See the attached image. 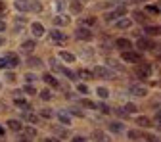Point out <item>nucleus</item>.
Here are the masks:
<instances>
[{
	"label": "nucleus",
	"instance_id": "1a4fd4ad",
	"mask_svg": "<svg viewBox=\"0 0 161 142\" xmlns=\"http://www.w3.org/2000/svg\"><path fill=\"white\" fill-rule=\"evenodd\" d=\"M136 73H138V77H140V79H148V77H152V73H153V67H152V64H148V62H142V64L138 65Z\"/></svg>",
	"mask_w": 161,
	"mask_h": 142
},
{
	"label": "nucleus",
	"instance_id": "c85d7f7f",
	"mask_svg": "<svg viewBox=\"0 0 161 142\" xmlns=\"http://www.w3.org/2000/svg\"><path fill=\"white\" fill-rule=\"evenodd\" d=\"M14 104H15L17 108H21V110H31V104L27 102L23 96H15V98H14Z\"/></svg>",
	"mask_w": 161,
	"mask_h": 142
},
{
	"label": "nucleus",
	"instance_id": "ea45409f",
	"mask_svg": "<svg viewBox=\"0 0 161 142\" xmlns=\"http://www.w3.org/2000/svg\"><path fill=\"white\" fill-rule=\"evenodd\" d=\"M38 94H40V98H42L44 102H50V100L54 98V94H52V90H50V88H44V90H40Z\"/></svg>",
	"mask_w": 161,
	"mask_h": 142
},
{
	"label": "nucleus",
	"instance_id": "c756f323",
	"mask_svg": "<svg viewBox=\"0 0 161 142\" xmlns=\"http://www.w3.org/2000/svg\"><path fill=\"white\" fill-rule=\"evenodd\" d=\"M98 23V17H94V15H86V17H83V19H80V25H83V27H94Z\"/></svg>",
	"mask_w": 161,
	"mask_h": 142
},
{
	"label": "nucleus",
	"instance_id": "e433bc0d",
	"mask_svg": "<svg viewBox=\"0 0 161 142\" xmlns=\"http://www.w3.org/2000/svg\"><path fill=\"white\" fill-rule=\"evenodd\" d=\"M59 73H62V75H65L69 81H77V79H79V77H77V73H73L69 67H62V71H59Z\"/></svg>",
	"mask_w": 161,
	"mask_h": 142
},
{
	"label": "nucleus",
	"instance_id": "8fccbe9b",
	"mask_svg": "<svg viewBox=\"0 0 161 142\" xmlns=\"http://www.w3.org/2000/svg\"><path fill=\"white\" fill-rule=\"evenodd\" d=\"M69 113H73V115H77V117H85V110L83 108H71V110H67Z\"/></svg>",
	"mask_w": 161,
	"mask_h": 142
},
{
	"label": "nucleus",
	"instance_id": "aec40b11",
	"mask_svg": "<svg viewBox=\"0 0 161 142\" xmlns=\"http://www.w3.org/2000/svg\"><path fill=\"white\" fill-rule=\"evenodd\" d=\"M14 8H15L17 12L27 14V12H31V0H15V2H14Z\"/></svg>",
	"mask_w": 161,
	"mask_h": 142
},
{
	"label": "nucleus",
	"instance_id": "bb28decb",
	"mask_svg": "<svg viewBox=\"0 0 161 142\" xmlns=\"http://www.w3.org/2000/svg\"><path fill=\"white\" fill-rule=\"evenodd\" d=\"M83 8H85L83 0H71V2H69V10H71V14H80V12H83Z\"/></svg>",
	"mask_w": 161,
	"mask_h": 142
},
{
	"label": "nucleus",
	"instance_id": "09e8293b",
	"mask_svg": "<svg viewBox=\"0 0 161 142\" xmlns=\"http://www.w3.org/2000/svg\"><path fill=\"white\" fill-rule=\"evenodd\" d=\"M108 64H109V65H108L109 69H117V71H123V67L119 65V62H117V60H108Z\"/></svg>",
	"mask_w": 161,
	"mask_h": 142
},
{
	"label": "nucleus",
	"instance_id": "c03bdc74",
	"mask_svg": "<svg viewBox=\"0 0 161 142\" xmlns=\"http://www.w3.org/2000/svg\"><path fill=\"white\" fill-rule=\"evenodd\" d=\"M48 64H50V69H52V71H62V67H64L56 58H50V62H48Z\"/></svg>",
	"mask_w": 161,
	"mask_h": 142
},
{
	"label": "nucleus",
	"instance_id": "2f4dec72",
	"mask_svg": "<svg viewBox=\"0 0 161 142\" xmlns=\"http://www.w3.org/2000/svg\"><path fill=\"white\" fill-rule=\"evenodd\" d=\"M123 111H125L127 115H136V113H138V106L132 104V102H127V104L123 106Z\"/></svg>",
	"mask_w": 161,
	"mask_h": 142
},
{
	"label": "nucleus",
	"instance_id": "bf43d9fd",
	"mask_svg": "<svg viewBox=\"0 0 161 142\" xmlns=\"http://www.w3.org/2000/svg\"><path fill=\"white\" fill-rule=\"evenodd\" d=\"M15 142H31V138H27V136H19Z\"/></svg>",
	"mask_w": 161,
	"mask_h": 142
},
{
	"label": "nucleus",
	"instance_id": "f03ea898",
	"mask_svg": "<svg viewBox=\"0 0 161 142\" xmlns=\"http://www.w3.org/2000/svg\"><path fill=\"white\" fill-rule=\"evenodd\" d=\"M121 17H127V4H119L117 8L106 12L104 14V21L106 23H115L117 19H121Z\"/></svg>",
	"mask_w": 161,
	"mask_h": 142
},
{
	"label": "nucleus",
	"instance_id": "a18cd8bd",
	"mask_svg": "<svg viewBox=\"0 0 161 142\" xmlns=\"http://www.w3.org/2000/svg\"><path fill=\"white\" fill-rule=\"evenodd\" d=\"M77 92L86 96V94L90 92V88H88V85H86V83H77Z\"/></svg>",
	"mask_w": 161,
	"mask_h": 142
},
{
	"label": "nucleus",
	"instance_id": "ddd939ff",
	"mask_svg": "<svg viewBox=\"0 0 161 142\" xmlns=\"http://www.w3.org/2000/svg\"><path fill=\"white\" fill-rule=\"evenodd\" d=\"M132 17H121V19H117V21L113 23V29H119V31H127V29H130L132 27Z\"/></svg>",
	"mask_w": 161,
	"mask_h": 142
},
{
	"label": "nucleus",
	"instance_id": "052dcab7",
	"mask_svg": "<svg viewBox=\"0 0 161 142\" xmlns=\"http://www.w3.org/2000/svg\"><path fill=\"white\" fill-rule=\"evenodd\" d=\"M155 121H157V125H161V111H155Z\"/></svg>",
	"mask_w": 161,
	"mask_h": 142
},
{
	"label": "nucleus",
	"instance_id": "423d86ee",
	"mask_svg": "<svg viewBox=\"0 0 161 142\" xmlns=\"http://www.w3.org/2000/svg\"><path fill=\"white\" fill-rule=\"evenodd\" d=\"M92 73H94V77H100V79H113L115 77L113 69H109L108 65H94Z\"/></svg>",
	"mask_w": 161,
	"mask_h": 142
},
{
	"label": "nucleus",
	"instance_id": "f704fd0d",
	"mask_svg": "<svg viewBox=\"0 0 161 142\" xmlns=\"http://www.w3.org/2000/svg\"><path fill=\"white\" fill-rule=\"evenodd\" d=\"M96 110H100V113H104V115H109L113 113V110L106 104V102H96Z\"/></svg>",
	"mask_w": 161,
	"mask_h": 142
},
{
	"label": "nucleus",
	"instance_id": "0e129e2a",
	"mask_svg": "<svg viewBox=\"0 0 161 142\" xmlns=\"http://www.w3.org/2000/svg\"><path fill=\"white\" fill-rule=\"evenodd\" d=\"M0 136H4V129H2V125H0Z\"/></svg>",
	"mask_w": 161,
	"mask_h": 142
},
{
	"label": "nucleus",
	"instance_id": "2eb2a0df",
	"mask_svg": "<svg viewBox=\"0 0 161 142\" xmlns=\"http://www.w3.org/2000/svg\"><path fill=\"white\" fill-rule=\"evenodd\" d=\"M109 131H111V134H123L125 133V123L123 121H119V119H115V121H109Z\"/></svg>",
	"mask_w": 161,
	"mask_h": 142
},
{
	"label": "nucleus",
	"instance_id": "680f3d73",
	"mask_svg": "<svg viewBox=\"0 0 161 142\" xmlns=\"http://www.w3.org/2000/svg\"><path fill=\"white\" fill-rule=\"evenodd\" d=\"M4 12H6V8H4V2L0 0V14H4Z\"/></svg>",
	"mask_w": 161,
	"mask_h": 142
},
{
	"label": "nucleus",
	"instance_id": "b1692460",
	"mask_svg": "<svg viewBox=\"0 0 161 142\" xmlns=\"http://www.w3.org/2000/svg\"><path fill=\"white\" fill-rule=\"evenodd\" d=\"M134 121H136L138 127H144V129H150V127H152V119L146 117V115H136Z\"/></svg>",
	"mask_w": 161,
	"mask_h": 142
},
{
	"label": "nucleus",
	"instance_id": "393cba45",
	"mask_svg": "<svg viewBox=\"0 0 161 142\" xmlns=\"http://www.w3.org/2000/svg\"><path fill=\"white\" fill-rule=\"evenodd\" d=\"M27 65L31 69H40V67H42V60H40L38 56H29L27 58Z\"/></svg>",
	"mask_w": 161,
	"mask_h": 142
},
{
	"label": "nucleus",
	"instance_id": "13d9d810",
	"mask_svg": "<svg viewBox=\"0 0 161 142\" xmlns=\"http://www.w3.org/2000/svg\"><path fill=\"white\" fill-rule=\"evenodd\" d=\"M6 31V21L4 19H0V33H4Z\"/></svg>",
	"mask_w": 161,
	"mask_h": 142
},
{
	"label": "nucleus",
	"instance_id": "864d4df0",
	"mask_svg": "<svg viewBox=\"0 0 161 142\" xmlns=\"http://www.w3.org/2000/svg\"><path fill=\"white\" fill-rule=\"evenodd\" d=\"M23 131H25L27 138H29V136H36V129H31V127H27V129H23Z\"/></svg>",
	"mask_w": 161,
	"mask_h": 142
},
{
	"label": "nucleus",
	"instance_id": "412c9836",
	"mask_svg": "<svg viewBox=\"0 0 161 142\" xmlns=\"http://www.w3.org/2000/svg\"><path fill=\"white\" fill-rule=\"evenodd\" d=\"M56 117L62 121V125H65V127H71V113L69 111H65V110H59V111H56Z\"/></svg>",
	"mask_w": 161,
	"mask_h": 142
},
{
	"label": "nucleus",
	"instance_id": "6e6d98bb",
	"mask_svg": "<svg viewBox=\"0 0 161 142\" xmlns=\"http://www.w3.org/2000/svg\"><path fill=\"white\" fill-rule=\"evenodd\" d=\"M15 23H27V17L25 15H17L15 17Z\"/></svg>",
	"mask_w": 161,
	"mask_h": 142
},
{
	"label": "nucleus",
	"instance_id": "7c9ffc66",
	"mask_svg": "<svg viewBox=\"0 0 161 142\" xmlns=\"http://www.w3.org/2000/svg\"><path fill=\"white\" fill-rule=\"evenodd\" d=\"M127 138H129V140H132V142L142 140V131H138V129H130V131H127Z\"/></svg>",
	"mask_w": 161,
	"mask_h": 142
},
{
	"label": "nucleus",
	"instance_id": "49530a36",
	"mask_svg": "<svg viewBox=\"0 0 161 142\" xmlns=\"http://www.w3.org/2000/svg\"><path fill=\"white\" fill-rule=\"evenodd\" d=\"M54 131L58 133L59 138H69V129H59V127H54Z\"/></svg>",
	"mask_w": 161,
	"mask_h": 142
},
{
	"label": "nucleus",
	"instance_id": "72a5a7b5",
	"mask_svg": "<svg viewBox=\"0 0 161 142\" xmlns=\"http://www.w3.org/2000/svg\"><path fill=\"white\" fill-rule=\"evenodd\" d=\"M96 94L102 98V100H108V98L111 96V92H109V88H108V87H96Z\"/></svg>",
	"mask_w": 161,
	"mask_h": 142
},
{
	"label": "nucleus",
	"instance_id": "f257e3e1",
	"mask_svg": "<svg viewBox=\"0 0 161 142\" xmlns=\"http://www.w3.org/2000/svg\"><path fill=\"white\" fill-rule=\"evenodd\" d=\"M121 62L125 64H130V65H138L144 62V52L140 50H127V52H121Z\"/></svg>",
	"mask_w": 161,
	"mask_h": 142
},
{
	"label": "nucleus",
	"instance_id": "9d476101",
	"mask_svg": "<svg viewBox=\"0 0 161 142\" xmlns=\"http://www.w3.org/2000/svg\"><path fill=\"white\" fill-rule=\"evenodd\" d=\"M90 138H92V142H111V136L106 131H102V129H94Z\"/></svg>",
	"mask_w": 161,
	"mask_h": 142
},
{
	"label": "nucleus",
	"instance_id": "4d7b16f0",
	"mask_svg": "<svg viewBox=\"0 0 161 142\" xmlns=\"http://www.w3.org/2000/svg\"><path fill=\"white\" fill-rule=\"evenodd\" d=\"M42 142H59V138H56V136H46Z\"/></svg>",
	"mask_w": 161,
	"mask_h": 142
},
{
	"label": "nucleus",
	"instance_id": "a878e982",
	"mask_svg": "<svg viewBox=\"0 0 161 142\" xmlns=\"http://www.w3.org/2000/svg\"><path fill=\"white\" fill-rule=\"evenodd\" d=\"M19 48L31 54V52L36 48V38H29V40H23V43H21V46H19Z\"/></svg>",
	"mask_w": 161,
	"mask_h": 142
},
{
	"label": "nucleus",
	"instance_id": "dca6fc26",
	"mask_svg": "<svg viewBox=\"0 0 161 142\" xmlns=\"http://www.w3.org/2000/svg\"><path fill=\"white\" fill-rule=\"evenodd\" d=\"M52 23H54V27H56V29L65 27V25L69 23V15H65V14H56V15H54V19H52Z\"/></svg>",
	"mask_w": 161,
	"mask_h": 142
},
{
	"label": "nucleus",
	"instance_id": "774afa93",
	"mask_svg": "<svg viewBox=\"0 0 161 142\" xmlns=\"http://www.w3.org/2000/svg\"><path fill=\"white\" fill-rule=\"evenodd\" d=\"M83 2H86V0H83Z\"/></svg>",
	"mask_w": 161,
	"mask_h": 142
},
{
	"label": "nucleus",
	"instance_id": "a19ab883",
	"mask_svg": "<svg viewBox=\"0 0 161 142\" xmlns=\"http://www.w3.org/2000/svg\"><path fill=\"white\" fill-rule=\"evenodd\" d=\"M144 12H146V14H155V15H159V14H161V8H159V6L146 4V6H144Z\"/></svg>",
	"mask_w": 161,
	"mask_h": 142
},
{
	"label": "nucleus",
	"instance_id": "6ab92c4d",
	"mask_svg": "<svg viewBox=\"0 0 161 142\" xmlns=\"http://www.w3.org/2000/svg\"><path fill=\"white\" fill-rule=\"evenodd\" d=\"M6 125H8V129L10 131H14V133H21L23 131V123H21V119H8L6 121Z\"/></svg>",
	"mask_w": 161,
	"mask_h": 142
},
{
	"label": "nucleus",
	"instance_id": "58836bf2",
	"mask_svg": "<svg viewBox=\"0 0 161 142\" xmlns=\"http://www.w3.org/2000/svg\"><path fill=\"white\" fill-rule=\"evenodd\" d=\"M44 8H42V2H38V0H31V12L35 14H40Z\"/></svg>",
	"mask_w": 161,
	"mask_h": 142
},
{
	"label": "nucleus",
	"instance_id": "6e6552de",
	"mask_svg": "<svg viewBox=\"0 0 161 142\" xmlns=\"http://www.w3.org/2000/svg\"><path fill=\"white\" fill-rule=\"evenodd\" d=\"M4 60L8 62L10 69H17L19 65H21V60H19V56L15 52H4Z\"/></svg>",
	"mask_w": 161,
	"mask_h": 142
},
{
	"label": "nucleus",
	"instance_id": "4be33fe9",
	"mask_svg": "<svg viewBox=\"0 0 161 142\" xmlns=\"http://www.w3.org/2000/svg\"><path fill=\"white\" fill-rule=\"evenodd\" d=\"M50 38L54 40V43H65V40H67V35H64L62 31H59V29H50Z\"/></svg>",
	"mask_w": 161,
	"mask_h": 142
},
{
	"label": "nucleus",
	"instance_id": "20e7f679",
	"mask_svg": "<svg viewBox=\"0 0 161 142\" xmlns=\"http://www.w3.org/2000/svg\"><path fill=\"white\" fill-rule=\"evenodd\" d=\"M157 44H155V40H152L150 37H140L136 40V50L140 52H148V50H155Z\"/></svg>",
	"mask_w": 161,
	"mask_h": 142
},
{
	"label": "nucleus",
	"instance_id": "4468645a",
	"mask_svg": "<svg viewBox=\"0 0 161 142\" xmlns=\"http://www.w3.org/2000/svg\"><path fill=\"white\" fill-rule=\"evenodd\" d=\"M29 29H31V33H33L35 38H40V37L46 35V29H44V25L40 23V21H33V23L29 25Z\"/></svg>",
	"mask_w": 161,
	"mask_h": 142
},
{
	"label": "nucleus",
	"instance_id": "338daca9",
	"mask_svg": "<svg viewBox=\"0 0 161 142\" xmlns=\"http://www.w3.org/2000/svg\"><path fill=\"white\" fill-rule=\"evenodd\" d=\"M0 88H2V85H0Z\"/></svg>",
	"mask_w": 161,
	"mask_h": 142
},
{
	"label": "nucleus",
	"instance_id": "e2e57ef3",
	"mask_svg": "<svg viewBox=\"0 0 161 142\" xmlns=\"http://www.w3.org/2000/svg\"><path fill=\"white\" fill-rule=\"evenodd\" d=\"M4 44H6V38H4L2 35H0V46H4Z\"/></svg>",
	"mask_w": 161,
	"mask_h": 142
},
{
	"label": "nucleus",
	"instance_id": "7ed1b4c3",
	"mask_svg": "<svg viewBox=\"0 0 161 142\" xmlns=\"http://www.w3.org/2000/svg\"><path fill=\"white\" fill-rule=\"evenodd\" d=\"M129 94H130L132 98H146V96L150 94V88H148L146 85H142V83H132V85L129 87Z\"/></svg>",
	"mask_w": 161,
	"mask_h": 142
},
{
	"label": "nucleus",
	"instance_id": "79ce46f5",
	"mask_svg": "<svg viewBox=\"0 0 161 142\" xmlns=\"http://www.w3.org/2000/svg\"><path fill=\"white\" fill-rule=\"evenodd\" d=\"M21 92H25V94H29V96H35L36 94V87L35 85H23V88H21Z\"/></svg>",
	"mask_w": 161,
	"mask_h": 142
},
{
	"label": "nucleus",
	"instance_id": "9b49d317",
	"mask_svg": "<svg viewBox=\"0 0 161 142\" xmlns=\"http://www.w3.org/2000/svg\"><path fill=\"white\" fill-rule=\"evenodd\" d=\"M40 79H42L48 87H52V88H59V87H62V83H59V81L56 79V75H54V73H48V71H46V73L40 75Z\"/></svg>",
	"mask_w": 161,
	"mask_h": 142
},
{
	"label": "nucleus",
	"instance_id": "f3484780",
	"mask_svg": "<svg viewBox=\"0 0 161 142\" xmlns=\"http://www.w3.org/2000/svg\"><path fill=\"white\" fill-rule=\"evenodd\" d=\"M77 77L83 81V83H88V81H94V73L92 69H86V67H80L77 69Z\"/></svg>",
	"mask_w": 161,
	"mask_h": 142
},
{
	"label": "nucleus",
	"instance_id": "37998d69",
	"mask_svg": "<svg viewBox=\"0 0 161 142\" xmlns=\"http://www.w3.org/2000/svg\"><path fill=\"white\" fill-rule=\"evenodd\" d=\"M142 140H146V142H161V138L152 134V133H142Z\"/></svg>",
	"mask_w": 161,
	"mask_h": 142
},
{
	"label": "nucleus",
	"instance_id": "5701e85b",
	"mask_svg": "<svg viewBox=\"0 0 161 142\" xmlns=\"http://www.w3.org/2000/svg\"><path fill=\"white\" fill-rule=\"evenodd\" d=\"M144 35L146 37H161V25H146Z\"/></svg>",
	"mask_w": 161,
	"mask_h": 142
},
{
	"label": "nucleus",
	"instance_id": "603ef678",
	"mask_svg": "<svg viewBox=\"0 0 161 142\" xmlns=\"http://www.w3.org/2000/svg\"><path fill=\"white\" fill-rule=\"evenodd\" d=\"M71 142H88V140H86V136H80V134H75V136L71 138Z\"/></svg>",
	"mask_w": 161,
	"mask_h": 142
},
{
	"label": "nucleus",
	"instance_id": "5fc2aeb1",
	"mask_svg": "<svg viewBox=\"0 0 161 142\" xmlns=\"http://www.w3.org/2000/svg\"><path fill=\"white\" fill-rule=\"evenodd\" d=\"M0 69H4V71L10 69V67H8V62L4 60V56H0Z\"/></svg>",
	"mask_w": 161,
	"mask_h": 142
},
{
	"label": "nucleus",
	"instance_id": "f8f14e48",
	"mask_svg": "<svg viewBox=\"0 0 161 142\" xmlns=\"http://www.w3.org/2000/svg\"><path fill=\"white\" fill-rule=\"evenodd\" d=\"M130 17H132V21H136V23H140V25H144V27L150 25V23H148V19H150V17H148V14L142 12V10H134Z\"/></svg>",
	"mask_w": 161,
	"mask_h": 142
},
{
	"label": "nucleus",
	"instance_id": "0eeeda50",
	"mask_svg": "<svg viewBox=\"0 0 161 142\" xmlns=\"http://www.w3.org/2000/svg\"><path fill=\"white\" fill-rule=\"evenodd\" d=\"M75 38L77 40H85V43H90V40H94V33H92V29H88V27H77V31H75Z\"/></svg>",
	"mask_w": 161,
	"mask_h": 142
},
{
	"label": "nucleus",
	"instance_id": "cd10ccee",
	"mask_svg": "<svg viewBox=\"0 0 161 142\" xmlns=\"http://www.w3.org/2000/svg\"><path fill=\"white\" fill-rule=\"evenodd\" d=\"M79 104H80V108L83 110H96V102H92L90 98H86V96H83L79 100Z\"/></svg>",
	"mask_w": 161,
	"mask_h": 142
},
{
	"label": "nucleus",
	"instance_id": "de8ad7c7",
	"mask_svg": "<svg viewBox=\"0 0 161 142\" xmlns=\"http://www.w3.org/2000/svg\"><path fill=\"white\" fill-rule=\"evenodd\" d=\"M65 6H67V0H56V10H58V14H62L65 10Z\"/></svg>",
	"mask_w": 161,
	"mask_h": 142
},
{
	"label": "nucleus",
	"instance_id": "4c0bfd02",
	"mask_svg": "<svg viewBox=\"0 0 161 142\" xmlns=\"http://www.w3.org/2000/svg\"><path fill=\"white\" fill-rule=\"evenodd\" d=\"M21 117H23L25 121H29V123H36V115L31 113V110H25V111L21 113Z\"/></svg>",
	"mask_w": 161,
	"mask_h": 142
},
{
	"label": "nucleus",
	"instance_id": "c9c22d12",
	"mask_svg": "<svg viewBox=\"0 0 161 142\" xmlns=\"http://www.w3.org/2000/svg\"><path fill=\"white\" fill-rule=\"evenodd\" d=\"M23 81H25L27 85H35L36 81H38V77H36L33 71H27V73H23Z\"/></svg>",
	"mask_w": 161,
	"mask_h": 142
},
{
	"label": "nucleus",
	"instance_id": "3c124183",
	"mask_svg": "<svg viewBox=\"0 0 161 142\" xmlns=\"http://www.w3.org/2000/svg\"><path fill=\"white\" fill-rule=\"evenodd\" d=\"M4 79L8 81V83H15V73H12L10 69H6V73H4Z\"/></svg>",
	"mask_w": 161,
	"mask_h": 142
},
{
	"label": "nucleus",
	"instance_id": "473e14b6",
	"mask_svg": "<svg viewBox=\"0 0 161 142\" xmlns=\"http://www.w3.org/2000/svg\"><path fill=\"white\" fill-rule=\"evenodd\" d=\"M38 117H42V119H52V117H56V111L52 110V108H42L38 111Z\"/></svg>",
	"mask_w": 161,
	"mask_h": 142
},
{
	"label": "nucleus",
	"instance_id": "a211bd4d",
	"mask_svg": "<svg viewBox=\"0 0 161 142\" xmlns=\"http://www.w3.org/2000/svg\"><path fill=\"white\" fill-rule=\"evenodd\" d=\"M58 58L62 60V62H65V64H75L77 62V56L73 52H69V50H59L58 52Z\"/></svg>",
	"mask_w": 161,
	"mask_h": 142
},
{
	"label": "nucleus",
	"instance_id": "39448f33",
	"mask_svg": "<svg viewBox=\"0 0 161 142\" xmlns=\"http://www.w3.org/2000/svg\"><path fill=\"white\" fill-rule=\"evenodd\" d=\"M113 46L119 50V52H127V50H132L134 48V43L130 38H127V37H117L115 40H113Z\"/></svg>",
	"mask_w": 161,
	"mask_h": 142
},
{
	"label": "nucleus",
	"instance_id": "69168bd1",
	"mask_svg": "<svg viewBox=\"0 0 161 142\" xmlns=\"http://www.w3.org/2000/svg\"><path fill=\"white\" fill-rule=\"evenodd\" d=\"M157 62H161V54H159V56H157Z\"/></svg>",
	"mask_w": 161,
	"mask_h": 142
}]
</instances>
